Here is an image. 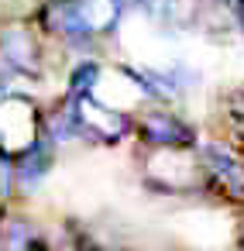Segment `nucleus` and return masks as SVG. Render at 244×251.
I'll use <instances>...</instances> for the list:
<instances>
[{
  "label": "nucleus",
  "instance_id": "1",
  "mask_svg": "<svg viewBox=\"0 0 244 251\" xmlns=\"http://www.w3.org/2000/svg\"><path fill=\"white\" fill-rule=\"evenodd\" d=\"M217 179L196 145H145L141 151V182L162 196H203Z\"/></svg>",
  "mask_w": 244,
  "mask_h": 251
},
{
  "label": "nucleus",
  "instance_id": "2",
  "mask_svg": "<svg viewBox=\"0 0 244 251\" xmlns=\"http://www.w3.org/2000/svg\"><path fill=\"white\" fill-rule=\"evenodd\" d=\"M69 121H73V134L97 141V145H117L131 134V114L121 107H110L107 100H100L90 90H73L69 97Z\"/></svg>",
  "mask_w": 244,
  "mask_h": 251
},
{
  "label": "nucleus",
  "instance_id": "3",
  "mask_svg": "<svg viewBox=\"0 0 244 251\" xmlns=\"http://www.w3.org/2000/svg\"><path fill=\"white\" fill-rule=\"evenodd\" d=\"M42 107L24 93L0 90V155L18 158L42 141Z\"/></svg>",
  "mask_w": 244,
  "mask_h": 251
},
{
  "label": "nucleus",
  "instance_id": "4",
  "mask_svg": "<svg viewBox=\"0 0 244 251\" xmlns=\"http://www.w3.org/2000/svg\"><path fill=\"white\" fill-rule=\"evenodd\" d=\"M0 59L11 66L14 76H42L45 73V49L38 38V25L14 18L0 25Z\"/></svg>",
  "mask_w": 244,
  "mask_h": 251
},
{
  "label": "nucleus",
  "instance_id": "5",
  "mask_svg": "<svg viewBox=\"0 0 244 251\" xmlns=\"http://www.w3.org/2000/svg\"><path fill=\"white\" fill-rule=\"evenodd\" d=\"M131 134L141 145H196V131L169 107H141L131 114Z\"/></svg>",
  "mask_w": 244,
  "mask_h": 251
},
{
  "label": "nucleus",
  "instance_id": "6",
  "mask_svg": "<svg viewBox=\"0 0 244 251\" xmlns=\"http://www.w3.org/2000/svg\"><path fill=\"white\" fill-rule=\"evenodd\" d=\"M121 4L117 0H76L73 4V14H76V25L86 38H103L117 28L121 21Z\"/></svg>",
  "mask_w": 244,
  "mask_h": 251
},
{
  "label": "nucleus",
  "instance_id": "7",
  "mask_svg": "<svg viewBox=\"0 0 244 251\" xmlns=\"http://www.w3.org/2000/svg\"><path fill=\"white\" fill-rule=\"evenodd\" d=\"M223 110H227V117H230L237 127H244V83L234 86V90L223 97Z\"/></svg>",
  "mask_w": 244,
  "mask_h": 251
},
{
  "label": "nucleus",
  "instance_id": "8",
  "mask_svg": "<svg viewBox=\"0 0 244 251\" xmlns=\"http://www.w3.org/2000/svg\"><path fill=\"white\" fill-rule=\"evenodd\" d=\"M121 7H138V4H145V0H117Z\"/></svg>",
  "mask_w": 244,
  "mask_h": 251
},
{
  "label": "nucleus",
  "instance_id": "9",
  "mask_svg": "<svg viewBox=\"0 0 244 251\" xmlns=\"http://www.w3.org/2000/svg\"><path fill=\"white\" fill-rule=\"evenodd\" d=\"M234 4H237V7H241V11H244V0H234Z\"/></svg>",
  "mask_w": 244,
  "mask_h": 251
},
{
  "label": "nucleus",
  "instance_id": "10",
  "mask_svg": "<svg viewBox=\"0 0 244 251\" xmlns=\"http://www.w3.org/2000/svg\"><path fill=\"white\" fill-rule=\"evenodd\" d=\"M241 244H244V230H241Z\"/></svg>",
  "mask_w": 244,
  "mask_h": 251
},
{
  "label": "nucleus",
  "instance_id": "11",
  "mask_svg": "<svg viewBox=\"0 0 244 251\" xmlns=\"http://www.w3.org/2000/svg\"><path fill=\"white\" fill-rule=\"evenodd\" d=\"M69 4H76V0H69Z\"/></svg>",
  "mask_w": 244,
  "mask_h": 251
}]
</instances>
